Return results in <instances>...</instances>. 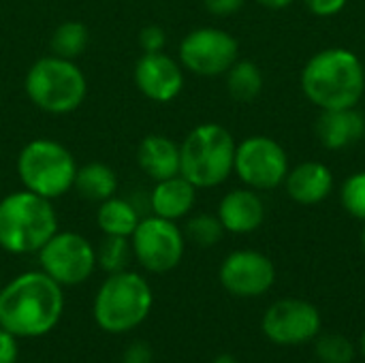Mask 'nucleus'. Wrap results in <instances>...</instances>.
I'll use <instances>...</instances> for the list:
<instances>
[{"label":"nucleus","mask_w":365,"mask_h":363,"mask_svg":"<svg viewBox=\"0 0 365 363\" xmlns=\"http://www.w3.org/2000/svg\"><path fill=\"white\" fill-rule=\"evenodd\" d=\"M64 310L62 287L43 270L24 272L0 289V327L17 338L51 332Z\"/></svg>","instance_id":"nucleus-1"},{"label":"nucleus","mask_w":365,"mask_h":363,"mask_svg":"<svg viewBox=\"0 0 365 363\" xmlns=\"http://www.w3.org/2000/svg\"><path fill=\"white\" fill-rule=\"evenodd\" d=\"M299 83L321 111L357 107L365 92L364 62L346 47H327L306 62Z\"/></svg>","instance_id":"nucleus-2"},{"label":"nucleus","mask_w":365,"mask_h":363,"mask_svg":"<svg viewBox=\"0 0 365 363\" xmlns=\"http://www.w3.org/2000/svg\"><path fill=\"white\" fill-rule=\"evenodd\" d=\"M58 231V214L49 199L26 188L0 199V248L11 255H34Z\"/></svg>","instance_id":"nucleus-3"},{"label":"nucleus","mask_w":365,"mask_h":363,"mask_svg":"<svg viewBox=\"0 0 365 363\" xmlns=\"http://www.w3.org/2000/svg\"><path fill=\"white\" fill-rule=\"evenodd\" d=\"M28 101L51 116L77 111L88 96V79L75 60L60 56H43L30 64L24 77Z\"/></svg>","instance_id":"nucleus-4"},{"label":"nucleus","mask_w":365,"mask_h":363,"mask_svg":"<svg viewBox=\"0 0 365 363\" xmlns=\"http://www.w3.org/2000/svg\"><path fill=\"white\" fill-rule=\"evenodd\" d=\"M235 148L233 135L222 124H197L180 143V173L197 190L216 188L233 173Z\"/></svg>","instance_id":"nucleus-5"},{"label":"nucleus","mask_w":365,"mask_h":363,"mask_svg":"<svg viewBox=\"0 0 365 363\" xmlns=\"http://www.w3.org/2000/svg\"><path fill=\"white\" fill-rule=\"evenodd\" d=\"M154 306L148 280L130 270L109 274L98 287L92 315L96 325L109 334H124L139 327Z\"/></svg>","instance_id":"nucleus-6"},{"label":"nucleus","mask_w":365,"mask_h":363,"mask_svg":"<svg viewBox=\"0 0 365 363\" xmlns=\"http://www.w3.org/2000/svg\"><path fill=\"white\" fill-rule=\"evenodd\" d=\"M15 167L21 188L53 201L73 190L79 165L64 143L58 139L38 137L19 150Z\"/></svg>","instance_id":"nucleus-7"},{"label":"nucleus","mask_w":365,"mask_h":363,"mask_svg":"<svg viewBox=\"0 0 365 363\" xmlns=\"http://www.w3.org/2000/svg\"><path fill=\"white\" fill-rule=\"evenodd\" d=\"M133 257L150 274H167L175 270L184 257L186 235L175 225L160 216H141L137 229L130 235Z\"/></svg>","instance_id":"nucleus-8"},{"label":"nucleus","mask_w":365,"mask_h":363,"mask_svg":"<svg viewBox=\"0 0 365 363\" xmlns=\"http://www.w3.org/2000/svg\"><path fill=\"white\" fill-rule=\"evenodd\" d=\"M36 255L41 270L60 287H77L96 270V248L75 231H56Z\"/></svg>","instance_id":"nucleus-9"},{"label":"nucleus","mask_w":365,"mask_h":363,"mask_svg":"<svg viewBox=\"0 0 365 363\" xmlns=\"http://www.w3.org/2000/svg\"><path fill=\"white\" fill-rule=\"evenodd\" d=\"M233 173L252 190H274L284 184L289 156L276 139L252 135L237 143Z\"/></svg>","instance_id":"nucleus-10"},{"label":"nucleus","mask_w":365,"mask_h":363,"mask_svg":"<svg viewBox=\"0 0 365 363\" xmlns=\"http://www.w3.org/2000/svg\"><path fill=\"white\" fill-rule=\"evenodd\" d=\"M178 56L184 71L199 77H220L240 58V45L231 32L201 26L182 39Z\"/></svg>","instance_id":"nucleus-11"},{"label":"nucleus","mask_w":365,"mask_h":363,"mask_svg":"<svg viewBox=\"0 0 365 363\" xmlns=\"http://www.w3.org/2000/svg\"><path fill=\"white\" fill-rule=\"evenodd\" d=\"M263 334L282 347L310 342L321 332V312L304 300H280L272 304L263 317Z\"/></svg>","instance_id":"nucleus-12"},{"label":"nucleus","mask_w":365,"mask_h":363,"mask_svg":"<svg viewBox=\"0 0 365 363\" xmlns=\"http://www.w3.org/2000/svg\"><path fill=\"white\" fill-rule=\"evenodd\" d=\"M220 285L237 297H259L276 280V267L259 250H235L227 255L218 272Z\"/></svg>","instance_id":"nucleus-13"},{"label":"nucleus","mask_w":365,"mask_h":363,"mask_svg":"<svg viewBox=\"0 0 365 363\" xmlns=\"http://www.w3.org/2000/svg\"><path fill=\"white\" fill-rule=\"evenodd\" d=\"M137 90L154 103H171L184 90V66L165 51L141 53L133 68Z\"/></svg>","instance_id":"nucleus-14"},{"label":"nucleus","mask_w":365,"mask_h":363,"mask_svg":"<svg viewBox=\"0 0 365 363\" xmlns=\"http://www.w3.org/2000/svg\"><path fill=\"white\" fill-rule=\"evenodd\" d=\"M216 216L220 218L225 231L244 235L257 231L265 220V205L257 190L252 188H233L229 190L220 203Z\"/></svg>","instance_id":"nucleus-15"},{"label":"nucleus","mask_w":365,"mask_h":363,"mask_svg":"<svg viewBox=\"0 0 365 363\" xmlns=\"http://www.w3.org/2000/svg\"><path fill=\"white\" fill-rule=\"evenodd\" d=\"M287 195L299 205H317L334 190V173L325 163L306 160L289 169L284 178Z\"/></svg>","instance_id":"nucleus-16"},{"label":"nucleus","mask_w":365,"mask_h":363,"mask_svg":"<svg viewBox=\"0 0 365 363\" xmlns=\"http://www.w3.org/2000/svg\"><path fill=\"white\" fill-rule=\"evenodd\" d=\"M365 135V118L357 107L321 111L317 120V137L327 150H344Z\"/></svg>","instance_id":"nucleus-17"},{"label":"nucleus","mask_w":365,"mask_h":363,"mask_svg":"<svg viewBox=\"0 0 365 363\" xmlns=\"http://www.w3.org/2000/svg\"><path fill=\"white\" fill-rule=\"evenodd\" d=\"M137 165L154 182L180 175V143L167 135L152 133L137 145Z\"/></svg>","instance_id":"nucleus-18"},{"label":"nucleus","mask_w":365,"mask_h":363,"mask_svg":"<svg viewBox=\"0 0 365 363\" xmlns=\"http://www.w3.org/2000/svg\"><path fill=\"white\" fill-rule=\"evenodd\" d=\"M197 201V188L180 173L160 182H154L148 205L154 216L167 220H180L188 216Z\"/></svg>","instance_id":"nucleus-19"},{"label":"nucleus","mask_w":365,"mask_h":363,"mask_svg":"<svg viewBox=\"0 0 365 363\" xmlns=\"http://www.w3.org/2000/svg\"><path fill=\"white\" fill-rule=\"evenodd\" d=\"M118 188H120L118 173L107 163L94 160V163H86V165L77 167L73 190L81 199L101 203V201L118 195Z\"/></svg>","instance_id":"nucleus-20"},{"label":"nucleus","mask_w":365,"mask_h":363,"mask_svg":"<svg viewBox=\"0 0 365 363\" xmlns=\"http://www.w3.org/2000/svg\"><path fill=\"white\" fill-rule=\"evenodd\" d=\"M141 220V214L137 205L130 199L124 197H109L98 203L96 210V225L103 231V235H120L130 237Z\"/></svg>","instance_id":"nucleus-21"},{"label":"nucleus","mask_w":365,"mask_h":363,"mask_svg":"<svg viewBox=\"0 0 365 363\" xmlns=\"http://www.w3.org/2000/svg\"><path fill=\"white\" fill-rule=\"evenodd\" d=\"M227 77V90L231 94V98L240 101V103H250L255 101L265 86V77L263 71L257 62L252 60H235L231 64V68L225 73Z\"/></svg>","instance_id":"nucleus-22"},{"label":"nucleus","mask_w":365,"mask_h":363,"mask_svg":"<svg viewBox=\"0 0 365 363\" xmlns=\"http://www.w3.org/2000/svg\"><path fill=\"white\" fill-rule=\"evenodd\" d=\"M90 43V30L86 24L77 19H66L56 26V30L49 36V49L53 56L77 60Z\"/></svg>","instance_id":"nucleus-23"},{"label":"nucleus","mask_w":365,"mask_h":363,"mask_svg":"<svg viewBox=\"0 0 365 363\" xmlns=\"http://www.w3.org/2000/svg\"><path fill=\"white\" fill-rule=\"evenodd\" d=\"M130 257H133L130 237L105 235L96 248V267L105 270L107 274H115V272L128 270Z\"/></svg>","instance_id":"nucleus-24"},{"label":"nucleus","mask_w":365,"mask_h":363,"mask_svg":"<svg viewBox=\"0 0 365 363\" xmlns=\"http://www.w3.org/2000/svg\"><path fill=\"white\" fill-rule=\"evenodd\" d=\"M225 227L220 223V218L216 214H197V216H190L188 223H186V229H184V235L201 246V248H212L216 246L222 235H225Z\"/></svg>","instance_id":"nucleus-25"},{"label":"nucleus","mask_w":365,"mask_h":363,"mask_svg":"<svg viewBox=\"0 0 365 363\" xmlns=\"http://www.w3.org/2000/svg\"><path fill=\"white\" fill-rule=\"evenodd\" d=\"M317 355L323 363H351L355 347L342 334H325L317 340Z\"/></svg>","instance_id":"nucleus-26"},{"label":"nucleus","mask_w":365,"mask_h":363,"mask_svg":"<svg viewBox=\"0 0 365 363\" xmlns=\"http://www.w3.org/2000/svg\"><path fill=\"white\" fill-rule=\"evenodd\" d=\"M340 203L353 218L365 223V171H357L344 180L340 188Z\"/></svg>","instance_id":"nucleus-27"},{"label":"nucleus","mask_w":365,"mask_h":363,"mask_svg":"<svg viewBox=\"0 0 365 363\" xmlns=\"http://www.w3.org/2000/svg\"><path fill=\"white\" fill-rule=\"evenodd\" d=\"M167 45V32L158 24H150L141 28L139 32V47L143 53H154V51H165Z\"/></svg>","instance_id":"nucleus-28"},{"label":"nucleus","mask_w":365,"mask_h":363,"mask_svg":"<svg viewBox=\"0 0 365 363\" xmlns=\"http://www.w3.org/2000/svg\"><path fill=\"white\" fill-rule=\"evenodd\" d=\"M302 2L317 17H334L349 4V0H302Z\"/></svg>","instance_id":"nucleus-29"},{"label":"nucleus","mask_w":365,"mask_h":363,"mask_svg":"<svg viewBox=\"0 0 365 363\" xmlns=\"http://www.w3.org/2000/svg\"><path fill=\"white\" fill-rule=\"evenodd\" d=\"M17 336L0 327V363H15L17 362Z\"/></svg>","instance_id":"nucleus-30"},{"label":"nucleus","mask_w":365,"mask_h":363,"mask_svg":"<svg viewBox=\"0 0 365 363\" xmlns=\"http://www.w3.org/2000/svg\"><path fill=\"white\" fill-rule=\"evenodd\" d=\"M152 349L150 344L137 340L133 344H128V349L124 351V357H122V363H152Z\"/></svg>","instance_id":"nucleus-31"},{"label":"nucleus","mask_w":365,"mask_h":363,"mask_svg":"<svg viewBox=\"0 0 365 363\" xmlns=\"http://www.w3.org/2000/svg\"><path fill=\"white\" fill-rule=\"evenodd\" d=\"M246 0H203V6L207 9V13L225 17V15H233L244 6Z\"/></svg>","instance_id":"nucleus-32"},{"label":"nucleus","mask_w":365,"mask_h":363,"mask_svg":"<svg viewBox=\"0 0 365 363\" xmlns=\"http://www.w3.org/2000/svg\"><path fill=\"white\" fill-rule=\"evenodd\" d=\"M257 4H261V6H265V9H274V11H278V9H287V6H291L295 0H255Z\"/></svg>","instance_id":"nucleus-33"},{"label":"nucleus","mask_w":365,"mask_h":363,"mask_svg":"<svg viewBox=\"0 0 365 363\" xmlns=\"http://www.w3.org/2000/svg\"><path fill=\"white\" fill-rule=\"evenodd\" d=\"M214 363H240L233 355H220V357H216Z\"/></svg>","instance_id":"nucleus-34"},{"label":"nucleus","mask_w":365,"mask_h":363,"mask_svg":"<svg viewBox=\"0 0 365 363\" xmlns=\"http://www.w3.org/2000/svg\"><path fill=\"white\" fill-rule=\"evenodd\" d=\"M361 248H364V252H365V227L361 229Z\"/></svg>","instance_id":"nucleus-35"},{"label":"nucleus","mask_w":365,"mask_h":363,"mask_svg":"<svg viewBox=\"0 0 365 363\" xmlns=\"http://www.w3.org/2000/svg\"><path fill=\"white\" fill-rule=\"evenodd\" d=\"M361 353H364V357H365V332H364V336H361Z\"/></svg>","instance_id":"nucleus-36"}]
</instances>
